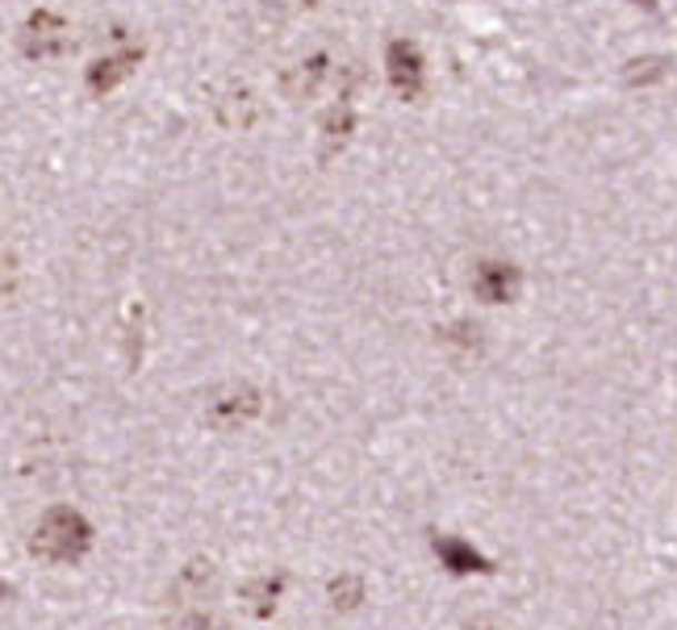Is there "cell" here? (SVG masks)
<instances>
[{
	"label": "cell",
	"mask_w": 677,
	"mask_h": 630,
	"mask_svg": "<svg viewBox=\"0 0 677 630\" xmlns=\"http://www.w3.org/2000/svg\"><path fill=\"white\" fill-rule=\"evenodd\" d=\"M88 539H92V530H88V522L80 518V513L51 510L34 530V551L42 556V560L68 563V560H80V556H84Z\"/></svg>",
	"instance_id": "7a4b0ae2"
},
{
	"label": "cell",
	"mask_w": 677,
	"mask_h": 630,
	"mask_svg": "<svg viewBox=\"0 0 677 630\" xmlns=\"http://www.w3.org/2000/svg\"><path fill=\"white\" fill-rule=\"evenodd\" d=\"M260 392L251 384H226L206 401V422L213 430H239L260 413Z\"/></svg>",
	"instance_id": "5b68a950"
},
{
	"label": "cell",
	"mask_w": 677,
	"mask_h": 630,
	"mask_svg": "<svg viewBox=\"0 0 677 630\" xmlns=\"http://www.w3.org/2000/svg\"><path fill=\"white\" fill-rule=\"evenodd\" d=\"M18 51L26 59H59V54L71 51V26L63 13H54V9H34L30 18L21 21V34H18Z\"/></svg>",
	"instance_id": "3957f363"
},
{
	"label": "cell",
	"mask_w": 677,
	"mask_h": 630,
	"mask_svg": "<svg viewBox=\"0 0 677 630\" xmlns=\"http://www.w3.org/2000/svg\"><path fill=\"white\" fill-rule=\"evenodd\" d=\"M280 593V580H272V577H263V580H256L251 589H247V597H256V606L260 610H268V601Z\"/></svg>",
	"instance_id": "4fadbf2b"
},
{
	"label": "cell",
	"mask_w": 677,
	"mask_h": 630,
	"mask_svg": "<svg viewBox=\"0 0 677 630\" xmlns=\"http://www.w3.org/2000/svg\"><path fill=\"white\" fill-rule=\"evenodd\" d=\"M330 597H335V606H356L365 597V584H360V577H339L330 580Z\"/></svg>",
	"instance_id": "7c38bea8"
},
{
	"label": "cell",
	"mask_w": 677,
	"mask_h": 630,
	"mask_svg": "<svg viewBox=\"0 0 677 630\" xmlns=\"http://www.w3.org/2000/svg\"><path fill=\"white\" fill-rule=\"evenodd\" d=\"M631 4H636V9H644V13H657V9H660L657 0H631Z\"/></svg>",
	"instance_id": "5bb4252c"
},
{
	"label": "cell",
	"mask_w": 677,
	"mask_h": 630,
	"mask_svg": "<svg viewBox=\"0 0 677 630\" xmlns=\"http://www.w3.org/2000/svg\"><path fill=\"white\" fill-rule=\"evenodd\" d=\"M385 80L401 101H422L427 97V59L410 38H389L385 42Z\"/></svg>",
	"instance_id": "277c9868"
},
{
	"label": "cell",
	"mask_w": 677,
	"mask_h": 630,
	"mask_svg": "<svg viewBox=\"0 0 677 630\" xmlns=\"http://www.w3.org/2000/svg\"><path fill=\"white\" fill-rule=\"evenodd\" d=\"M435 551H439L444 568H451V572H489L486 556H481V551H472V543L456 539V534H444V539H435Z\"/></svg>",
	"instance_id": "30bf717a"
},
{
	"label": "cell",
	"mask_w": 677,
	"mask_h": 630,
	"mask_svg": "<svg viewBox=\"0 0 677 630\" xmlns=\"http://www.w3.org/2000/svg\"><path fill=\"white\" fill-rule=\"evenodd\" d=\"M522 289V272L510 259H481L472 268V297L481 306H510Z\"/></svg>",
	"instance_id": "8992f818"
},
{
	"label": "cell",
	"mask_w": 677,
	"mask_h": 630,
	"mask_svg": "<svg viewBox=\"0 0 677 630\" xmlns=\"http://www.w3.org/2000/svg\"><path fill=\"white\" fill-rule=\"evenodd\" d=\"M669 76H674V59H665V54H640V59H627L624 63V84L627 88L665 84Z\"/></svg>",
	"instance_id": "9c48e42d"
},
{
	"label": "cell",
	"mask_w": 677,
	"mask_h": 630,
	"mask_svg": "<svg viewBox=\"0 0 677 630\" xmlns=\"http://www.w3.org/2000/svg\"><path fill=\"white\" fill-rule=\"evenodd\" d=\"M351 134H356V104H351V97L344 92V97H339V101L322 113V121H318V138H322V163L344 151V147L351 142Z\"/></svg>",
	"instance_id": "ba28073f"
},
{
	"label": "cell",
	"mask_w": 677,
	"mask_h": 630,
	"mask_svg": "<svg viewBox=\"0 0 677 630\" xmlns=\"http://www.w3.org/2000/svg\"><path fill=\"white\" fill-rule=\"evenodd\" d=\"M444 342H451V347H465V351H477L481 347V330L472 322H456L444 330Z\"/></svg>",
	"instance_id": "8fae6325"
},
{
	"label": "cell",
	"mask_w": 677,
	"mask_h": 630,
	"mask_svg": "<svg viewBox=\"0 0 677 630\" xmlns=\"http://www.w3.org/2000/svg\"><path fill=\"white\" fill-rule=\"evenodd\" d=\"M109 38H113V51L97 54L84 68V88L92 97H109L118 84H126L139 71L142 54H147V47H142L139 38H130V30H113Z\"/></svg>",
	"instance_id": "6da1fadb"
},
{
	"label": "cell",
	"mask_w": 677,
	"mask_h": 630,
	"mask_svg": "<svg viewBox=\"0 0 677 630\" xmlns=\"http://www.w3.org/2000/svg\"><path fill=\"white\" fill-rule=\"evenodd\" d=\"M327 76H330V54L327 51L310 54V59H301L297 68L285 71V80H280V97H285V101H293V104L310 101L313 92L327 84Z\"/></svg>",
	"instance_id": "52a82bcc"
}]
</instances>
